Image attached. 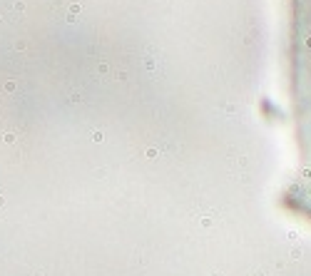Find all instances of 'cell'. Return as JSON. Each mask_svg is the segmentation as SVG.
Listing matches in <instances>:
<instances>
[]
</instances>
